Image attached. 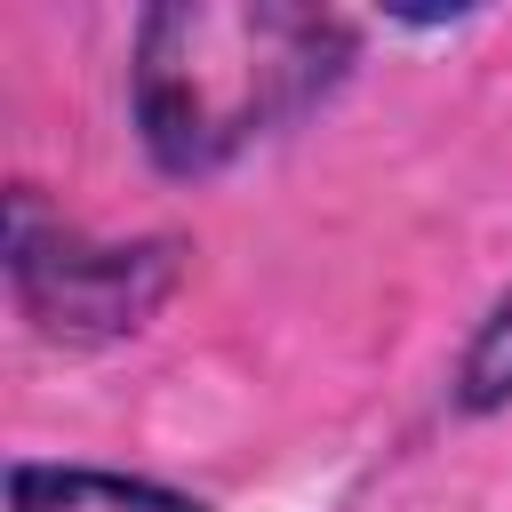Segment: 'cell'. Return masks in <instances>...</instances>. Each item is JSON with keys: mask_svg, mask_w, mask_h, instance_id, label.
Wrapping results in <instances>:
<instances>
[{"mask_svg": "<svg viewBox=\"0 0 512 512\" xmlns=\"http://www.w3.org/2000/svg\"><path fill=\"white\" fill-rule=\"evenodd\" d=\"M360 64V24L304 0H160L128 40V120L160 176L200 184L312 120Z\"/></svg>", "mask_w": 512, "mask_h": 512, "instance_id": "6da1fadb", "label": "cell"}, {"mask_svg": "<svg viewBox=\"0 0 512 512\" xmlns=\"http://www.w3.org/2000/svg\"><path fill=\"white\" fill-rule=\"evenodd\" d=\"M184 240L176 232H136V240H96L64 208L40 200V184H8L0 200V272L32 336L64 352H104L128 344L160 320V304L184 288Z\"/></svg>", "mask_w": 512, "mask_h": 512, "instance_id": "7a4b0ae2", "label": "cell"}, {"mask_svg": "<svg viewBox=\"0 0 512 512\" xmlns=\"http://www.w3.org/2000/svg\"><path fill=\"white\" fill-rule=\"evenodd\" d=\"M8 512H216L208 496L152 480V472H120V464H48V456H16L8 464Z\"/></svg>", "mask_w": 512, "mask_h": 512, "instance_id": "3957f363", "label": "cell"}, {"mask_svg": "<svg viewBox=\"0 0 512 512\" xmlns=\"http://www.w3.org/2000/svg\"><path fill=\"white\" fill-rule=\"evenodd\" d=\"M448 400H456V416L512 408V288L472 320V336H464V352L448 368Z\"/></svg>", "mask_w": 512, "mask_h": 512, "instance_id": "277c9868", "label": "cell"}]
</instances>
